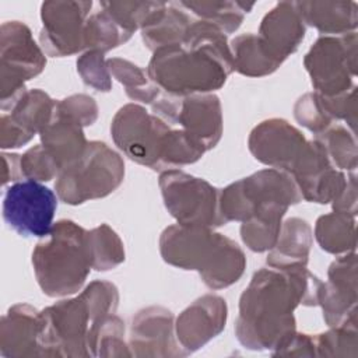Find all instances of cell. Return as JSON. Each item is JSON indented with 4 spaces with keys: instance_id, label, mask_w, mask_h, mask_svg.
I'll list each match as a JSON object with an SVG mask.
<instances>
[{
    "instance_id": "cell-1",
    "label": "cell",
    "mask_w": 358,
    "mask_h": 358,
    "mask_svg": "<svg viewBox=\"0 0 358 358\" xmlns=\"http://www.w3.org/2000/svg\"><path fill=\"white\" fill-rule=\"evenodd\" d=\"M308 266L259 268L239 298L235 336L248 350H275L294 331V310L299 306H317L322 287Z\"/></svg>"
},
{
    "instance_id": "cell-2",
    "label": "cell",
    "mask_w": 358,
    "mask_h": 358,
    "mask_svg": "<svg viewBox=\"0 0 358 358\" xmlns=\"http://www.w3.org/2000/svg\"><path fill=\"white\" fill-rule=\"evenodd\" d=\"M232 71L228 35L201 20L192 22L182 43L152 52L147 66L152 83L179 96L214 92L224 87Z\"/></svg>"
},
{
    "instance_id": "cell-3",
    "label": "cell",
    "mask_w": 358,
    "mask_h": 358,
    "mask_svg": "<svg viewBox=\"0 0 358 358\" xmlns=\"http://www.w3.org/2000/svg\"><path fill=\"white\" fill-rule=\"evenodd\" d=\"M159 253L162 260L173 267L196 270L211 289L231 287L246 268L242 248L234 239L207 227L178 222L166 227L159 236Z\"/></svg>"
},
{
    "instance_id": "cell-4",
    "label": "cell",
    "mask_w": 358,
    "mask_h": 358,
    "mask_svg": "<svg viewBox=\"0 0 358 358\" xmlns=\"http://www.w3.org/2000/svg\"><path fill=\"white\" fill-rule=\"evenodd\" d=\"M88 231L71 220L53 224L32 250L36 282L48 296H69L78 292L90 271Z\"/></svg>"
},
{
    "instance_id": "cell-5",
    "label": "cell",
    "mask_w": 358,
    "mask_h": 358,
    "mask_svg": "<svg viewBox=\"0 0 358 358\" xmlns=\"http://www.w3.org/2000/svg\"><path fill=\"white\" fill-rule=\"evenodd\" d=\"M124 179V161L105 141L92 140L84 154L63 168L56 178L57 197L70 206L103 199L113 193Z\"/></svg>"
},
{
    "instance_id": "cell-6",
    "label": "cell",
    "mask_w": 358,
    "mask_h": 358,
    "mask_svg": "<svg viewBox=\"0 0 358 358\" xmlns=\"http://www.w3.org/2000/svg\"><path fill=\"white\" fill-rule=\"evenodd\" d=\"M302 201L301 190L287 171L264 168L229 183L220 193V211L229 221H245L266 207L289 208Z\"/></svg>"
},
{
    "instance_id": "cell-7",
    "label": "cell",
    "mask_w": 358,
    "mask_h": 358,
    "mask_svg": "<svg viewBox=\"0 0 358 358\" xmlns=\"http://www.w3.org/2000/svg\"><path fill=\"white\" fill-rule=\"evenodd\" d=\"M46 55L21 21L0 27V108L11 110L27 94L25 83L43 71Z\"/></svg>"
},
{
    "instance_id": "cell-8",
    "label": "cell",
    "mask_w": 358,
    "mask_h": 358,
    "mask_svg": "<svg viewBox=\"0 0 358 358\" xmlns=\"http://www.w3.org/2000/svg\"><path fill=\"white\" fill-rule=\"evenodd\" d=\"M158 186L168 213L182 225L215 228L225 225L220 211L221 189L180 169L159 173Z\"/></svg>"
},
{
    "instance_id": "cell-9",
    "label": "cell",
    "mask_w": 358,
    "mask_h": 358,
    "mask_svg": "<svg viewBox=\"0 0 358 358\" xmlns=\"http://www.w3.org/2000/svg\"><path fill=\"white\" fill-rule=\"evenodd\" d=\"M357 31L340 36H319L303 57L315 92L336 96L351 90L357 77Z\"/></svg>"
},
{
    "instance_id": "cell-10",
    "label": "cell",
    "mask_w": 358,
    "mask_h": 358,
    "mask_svg": "<svg viewBox=\"0 0 358 358\" xmlns=\"http://www.w3.org/2000/svg\"><path fill=\"white\" fill-rule=\"evenodd\" d=\"M171 129L162 119L134 102L123 105L110 123L115 145L131 161L159 173L164 140Z\"/></svg>"
},
{
    "instance_id": "cell-11",
    "label": "cell",
    "mask_w": 358,
    "mask_h": 358,
    "mask_svg": "<svg viewBox=\"0 0 358 358\" xmlns=\"http://www.w3.org/2000/svg\"><path fill=\"white\" fill-rule=\"evenodd\" d=\"M91 317L84 299H60L41 310V357H88Z\"/></svg>"
},
{
    "instance_id": "cell-12",
    "label": "cell",
    "mask_w": 358,
    "mask_h": 358,
    "mask_svg": "<svg viewBox=\"0 0 358 358\" xmlns=\"http://www.w3.org/2000/svg\"><path fill=\"white\" fill-rule=\"evenodd\" d=\"M56 208L55 192L35 180L11 183L3 197V220L25 238H45L53 227Z\"/></svg>"
},
{
    "instance_id": "cell-13",
    "label": "cell",
    "mask_w": 358,
    "mask_h": 358,
    "mask_svg": "<svg viewBox=\"0 0 358 358\" xmlns=\"http://www.w3.org/2000/svg\"><path fill=\"white\" fill-rule=\"evenodd\" d=\"M92 1L52 0L41 4L39 45L46 56L64 57L85 50L84 27Z\"/></svg>"
},
{
    "instance_id": "cell-14",
    "label": "cell",
    "mask_w": 358,
    "mask_h": 358,
    "mask_svg": "<svg viewBox=\"0 0 358 358\" xmlns=\"http://www.w3.org/2000/svg\"><path fill=\"white\" fill-rule=\"evenodd\" d=\"M289 173L301 190L302 200L317 204L331 203L347 183L345 173L333 165L316 138L308 140Z\"/></svg>"
},
{
    "instance_id": "cell-15",
    "label": "cell",
    "mask_w": 358,
    "mask_h": 358,
    "mask_svg": "<svg viewBox=\"0 0 358 358\" xmlns=\"http://www.w3.org/2000/svg\"><path fill=\"white\" fill-rule=\"evenodd\" d=\"M306 143L302 131L282 117L260 122L248 137V147L255 159L287 172L292 169Z\"/></svg>"
},
{
    "instance_id": "cell-16",
    "label": "cell",
    "mask_w": 358,
    "mask_h": 358,
    "mask_svg": "<svg viewBox=\"0 0 358 358\" xmlns=\"http://www.w3.org/2000/svg\"><path fill=\"white\" fill-rule=\"evenodd\" d=\"M127 343L131 357H186L176 340L175 316L164 306L152 305L140 309L131 320Z\"/></svg>"
},
{
    "instance_id": "cell-17",
    "label": "cell",
    "mask_w": 358,
    "mask_h": 358,
    "mask_svg": "<svg viewBox=\"0 0 358 358\" xmlns=\"http://www.w3.org/2000/svg\"><path fill=\"white\" fill-rule=\"evenodd\" d=\"M357 253L337 256L327 270V281L322 282L317 306L323 310L329 327L340 326L357 316L358 302Z\"/></svg>"
},
{
    "instance_id": "cell-18",
    "label": "cell",
    "mask_w": 358,
    "mask_h": 358,
    "mask_svg": "<svg viewBox=\"0 0 358 358\" xmlns=\"http://www.w3.org/2000/svg\"><path fill=\"white\" fill-rule=\"evenodd\" d=\"M227 301L206 294L193 301L175 319V334L185 355H190L215 338L227 324Z\"/></svg>"
},
{
    "instance_id": "cell-19",
    "label": "cell",
    "mask_w": 358,
    "mask_h": 358,
    "mask_svg": "<svg viewBox=\"0 0 358 358\" xmlns=\"http://www.w3.org/2000/svg\"><path fill=\"white\" fill-rule=\"evenodd\" d=\"M169 126H179L197 140L206 151L213 150L220 143L224 131L220 98L213 92L178 95Z\"/></svg>"
},
{
    "instance_id": "cell-20",
    "label": "cell",
    "mask_w": 358,
    "mask_h": 358,
    "mask_svg": "<svg viewBox=\"0 0 358 358\" xmlns=\"http://www.w3.org/2000/svg\"><path fill=\"white\" fill-rule=\"evenodd\" d=\"M41 312L29 303L13 305L0 320V354L4 358L41 357Z\"/></svg>"
},
{
    "instance_id": "cell-21",
    "label": "cell",
    "mask_w": 358,
    "mask_h": 358,
    "mask_svg": "<svg viewBox=\"0 0 358 358\" xmlns=\"http://www.w3.org/2000/svg\"><path fill=\"white\" fill-rule=\"evenodd\" d=\"M306 25L296 7V1L277 3L262 20L257 35L268 49L282 62L302 43Z\"/></svg>"
},
{
    "instance_id": "cell-22",
    "label": "cell",
    "mask_w": 358,
    "mask_h": 358,
    "mask_svg": "<svg viewBox=\"0 0 358 358\" xmlns=\"http://www.w3.org/2000/svg\"><path fill=\"white\" fill-rule=\"evenodd\" d=\"M301 17L308 27L317 29L322 36H340L357 31L358 3L347 1H296Z\"/></svg>"
},
{
    "instance_id": "cell-23",
    "label": "cell",
    "mask_w": 358,
    "mask_h": 358,
    "mask_svg": "<svg viewBox=\"0 0 358 358\" xmlns=\"http://www.w3.org/2000/svg\"><path fill=\"white\" fill-rule=\"evenodd\" d=\"M41 144L56 159L60 169L76 162L85 151L88 141L84 127L55 108V113L46 127L39 133Z\"/></svg>"
},
{
    "instance_id": "cell-24",
    "label": "cell",
    "mask_w": 358,
    "mask_h": 358,
    "mask_svg": "<svg viewBox=\"0 0 358 358\" xmlns=\"http://www.w3.org/2000/svg\"><path fill=\"white\" fill-rule=\"evenodd\" d=\"M312 243L313 231L309 222L299 217L287 218L281 224L275 245L268 250L267 266H308Z\"/></svg>"
},
{
    "instance_id": "cell-25",
    "label": "cell",
    "mask_w": 358,
    "mask_h": 358,
    "mask_svg": "<svg viewBox=\"0 0 358 358\" xmlns=\"http://www.w3.org/2000/svg\"><path fill=\"white\" fill-rule=\"evenodd\" d=\"M193 21L179 3H164L140 29L141 39L151 52L165 46L179 45L183 42Z\"/></svg>"
},
{
    "instance_id": "cell-26",
    "label": "cell",
    "mask_w": 358,
    "mask_h": 358,
    "mask_svg": "<svg viewBox=\"0 0 358 358\" xmlns=\"http://www.w3.org/2000/svg\"><path fill=\"white\" fill-rule=\"evenodd\" d=\"M234 71L246 77L273 74L284 62L278 59L257 34H242L229 43Z\"/></svg>"
},
{
    "instance_id": "cell-27",
    "label": "cell",
    "mask_w": 358,
    "mask_h": 358,
    "mask_svg": "<svg viewBox=\"0 0 358 358\" xmlns=\"http://www.w3.org/2000/svg\"><path fill=\"white\" fill-rule=\"evenodd\" d=\"M315 238L320 249L330 255H345L357 249L355 217L331 211L320 215L315 224Z\"/></svg>"
},
{
    "instance_id": "cell-28",
    "label": "cell",
    "mask_w": 358,
    "mask_h": 358,
    "mask_svg": "<svg viewBox=\"0 0 358 358\" xmlns=\"http://www.w3.org/2000/svg\"><path fill=\"white\" fill-rule=\"evenodd\" d=\"M287 211V208L281 207H266L242 221L239 232L246 248L256 253L268 252L278 239L282 218Z\"/></svg>"
},
{
    "instance_id": "cell-29",
    "label": "cell",
    "mask_w": 358,
    "mask_h": 358,
    "mask_svg": "<svg viewBox=\"0 0 358 358\" xmlns=\"http://www.w3.org/2000/svg\"><path fill=\"white\" fill-rule=\"evenodd\" d=\"M56 102L43 90H28L27 94L10 110V119L29 136L39 134L50 122Z\"/></svg>"
},
{
    "instance_id": "cell-30",
    "label": "cell",
    "mask_w": 358,
    "mask_h": 358,
    "mask_svg": "<svg viewBox=\"0 0 358 358\" xmlns=\"http://www.w3.org/2000/svg\"><path fill=\"white\" fill-rule=\"evenodd\" d=\"M186 11H192L197 20L210 22L225 35L234 34L243 22V18L255 7V3L245 1H179Z\"/></svg>"
},
{
    "instance_id": "cell-31",
    "label": "cell",
    "mask_w": 358,
    "mask_h": 358,
    "mask_svg": "<svg viewBox=\"0 0 358 358\" xmlns=\"http://www.w3.org/2000/svg\"><path fill=\"white\" fill-rule=\"evenodd\" d=\"M124 336V322L115 313L98 320L90 327L88 357H131Z\"/></svg>"
},
{
    "instance_id": "cell-32",
    "label": "cell",
    "mask_w": 358,
    "mask_h": 358,
    "mask_svg": "<svg viewBox=\"0 0 358 358\" xmlns=\"http://www.w3.org/2000/svg\"><path fill=\"white\" fill-rule=\"evenodd\" d=\"M87 236L91 267L95 271L113 270L124 262L126 252L123 241L108 224H101L90 229Z\"/></svg>"
},
{
    "instance_id": "cell-33",
    "label": "cell",
    "mask_w": 358,
    "mask_h": 358,
    "mask_svg": "<svg viewBox=\"0 0 358 358\" xmlns=\"http://www.w3.org/2000/svg\"><path fill=\"white\" fill-rule=\"evenodd\" d=\"M131 38V34L124 31L105 10L99 7L87 18L84 27L85 50H98L106 53Z\"/></svg>"
},
{
    "instance_id": "cell-34",
    "label": "cell",
    "mask_w": 358,
    "mask_h": 358,
    "mask_svg": "<svg viewBox=\"0 0 358 358\" xmlns=\"http://www.w3.org/2000/svg\"><path fill=\"white\" fill-rule=\"evenodd\" d=\"M324 147L330 161L340 171L354 172L358 165V148L355 133L343 124H331L329 129L315 136Z\"/></svg>"
},
{
    "instance_id": "cell-35",
    "label": "cell",
    "mask_w": 358,
    "mask_h": 358,
    "mask_svg": "<svg viewBox=\"0 0 358 358\" xmlns=\"http://www.w3.org/2000/svg\"><path fill=\"white\" fill-rule=\"evenodd\" d=\"M316 357H358V329L357 316L345 323L329 327L327 331L315 334Z\"/></svg>"
},
{
    "instance_id": "cell-36",
    "label": "cell",
    "mask_w": 358,
    "mask_h": 358,
    "mask_svg": "<svg viewBox=\"0 0 358 358\" xmlns=\"http://www.w3.org/2000/svg\"><path fill=\"white\" fill-rule=\"evenodd\" d=\"M206 148L183 129H171L164 140L162 172L197 162Z\"/></svg>"
},
{
    "instance_id": "cell-37",
    "label": "cell",
    "mask_w": 358,
    "mask_h": 358,
    "mask_svg": "<svg viewBox=\"0 0 358 358\" xmlns=\"http://www.w3.org/2000/svg\"><path fill=\"white\" fill-rule=\"evenodd\" d=\"M164 6V1H101L105 10L124 31L134 34L141 29L150 17Z\"/></svg>"
},
{
    "instance_id": "cell-38",
    "label": "cell",
    "mask_w": 358,
    "mask_h": 358,
    "mask_svg": "<svg viewBox=\"0 0 358 358\" xmlns=\"http://www.w3.org/2000/svg\"><path fill=\"white\" fill-rule=\"evenodd\" d=\"M60 171L62 169L56 159L42 144H36L28 148L22 155H18L20 182H49L52 179H56Z\"/></svg>"
},
{
    "instance_id": "cell-39",
    "label": "cell",
    "mask_w": 358,
    "mask_h": 358,
    "mask_svg": "<svg viewBox=\"0 0 358 358\" xmlns=\"http://www.w3.org/2000/svg\"><path fill=\"white\" fill-rule=\"evenodd\" d=\"M80 296L87 305L92 324L109 315H113L119 305V291L116 285L105 280H95L90 282L81 291Z\"/></svg>"
},
{
    "instance_id": "cell-40",
    "label": "cell",
    "mask_w": 358,
    "mask_h": 358,
    "mask_svg": "<svg viewBox=\"0 0 358 358\" xmlns=\"http://www.w3.org/2000/svg\"><path fill=\"white\" fill-rule=\"evenodd\" d=\"M294 117L315 136L329 129L334 122L329 115L322 96L315 91L306 92L298 98L294 105Z\"/></svg>"
},
{
    "instance_id": "cell-41",
    "label": "cell",
    "mask_w": 358,
    "mask_h": 358,
    "mask_svg": "<svg viewBox=\"0 0 358 358\" xmlns=\"http://www.w3.org/2000/svg\"><path fill=\"white\" fill-rule=\"evenodd\" d=\"M77 73L85 85L99 91L109 92L112 90V76L109 73L105 53L98 50H84L77 59Z\"/></svg>"
},
{
    "instance_id": "cell-42",
    "label": "cell",
    "mask_w": 358,
    "mask_h": 358,
    "mask_svg": "<svg viewBox=\"0 0 358 358\" xmlns=\"http://www.w3.org/2000/svg\"><path fill=\"white\" fill-rule=\"evenodd\" d=\"M57 110L78 122L83 127L91 126L98 119V103L87 94H73L56 102Z\"/></svg>"
},
{
    "instance_id": "cell-43",
    "label": "cell",
    "mask_w": 358,
    "mask_h": 358,
    "mask_svg": "<svg viewBox=\"0 0 358 358\" xmlns=\"http://www.w3.org/2000/svg\"><path fill=\"white\" fill-rule=\"evenodd\" d=\"M322 99L331 119L336 122L337 120L345 122L347 127L355 133L357 113H358L357 85H354L351 90H348L344 94H340L336 96H322Z\"/></svg>"
},
{
    "instance_id": "cell-44",
    "label": "cell",
    "mask_w": 358,
    "mask_h": 358,
    "mask_svg": "<svg viewBox=\"0 0 358 358\" xmlns=\"http://www.w3.org/2000/svg\"><path fill=\"white\" fill-rule=\"evenodd\" d=\"M106 64L110 76L116 81H119L122 85H124L126 90L143 87L151 81L148 77L147 69L144 70L143 67L134 64L127 59L110 57V59H106Z\"/></svg>"
},
{
    "instance_id": "cell-45",
    "label": "cell",
    "mask_w": 358,
    "mask_h": 358,
    "mask_svg": "<svg viewBox=\"0 0 358 358\" xmlns=\"http://www.w3.org/2000/svg\"><path fill=\"white\" fill-rule=\"evenodd\" d=\"M274 357H316L315 334L294 331L281 345L271 351Z\"/></svg>"
},
{
    "instance_id": "cell-46",
    "label": "cell",
    "mask_w": 358,
    "mask_h": 358,
    "mask_svg": "<svg viewBox=\"0 0 358 358\" xmlns=\"http://www.w3.org/2000/svg\"><path fill=\"white\" fill-rule=\"evenodd\" d=\"M330 204L333 207V211L345 213L354 217L357 215V176L354 172L347 175V183L343 192Z\"/></svg>"
},
{
    "instance_id": "cell-47",
    "label": "cell",
    "mask_w": 358,
    "mask_h": 358,
    "mask_svg": "<svg viewBox=\"0 0 358 358\" xmlns=\"http://www.w3.org/2000/svg\"><path fill=\"white\" fill-rule=\"evenodd\" d=\"M161 94H162V90L152 81H150L148 84H145L143 87L126 90V95L131 101L141 102V103H148V105H152Z\"/></svg>"
},
{
    "instance_id": "cell-48",
    "label": "cell",
    "mask_w": 358,
    "mask_h": 358,
    "mask_svg": "<svg viewBox=\"0 0 358 358\" xmlns=\"http://www.w3.org/2000/svg\"><path fill=\"white\" fill-rule=\"evenodd\" d=\"M18 155L13 152H3V172H1V185L6 186L7 183L20 182V172H18Z\"/></svg>"
}]
</instances>
